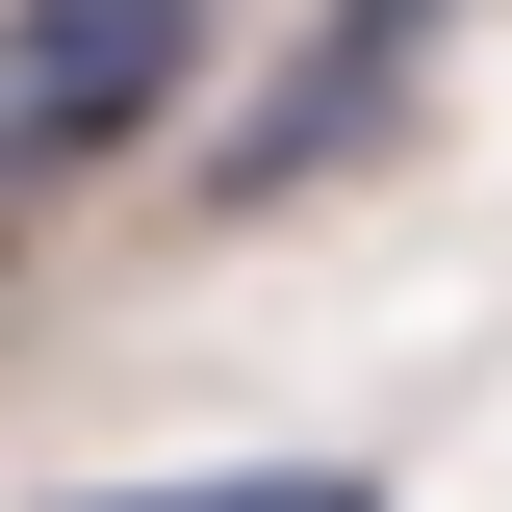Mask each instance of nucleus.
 <instances>
[{
  "label": "nucleus",
  "instance_id": "nucleus-1",
  "mask_svg": "<svg viewBox=\"0 0 512 512\" xmlns=\"http://www.w3.org/2000/svg\"><path fill=\"white\" fill-rule=\"evenodd\" d=\"M205 52V0H26L0 26V180H52V154H103V128H154Z\"/></svg>",
  "mask_w": 512,
  "mask_h": 512
},
{
  "label": "nucleus",
  "instance_id": "nucleus-2",
  "mask_svg": "<svg viewBox=\"0 0 512 512\" xmlns=\"http://www.w3.org/2000/svg\"><path fill=\"white\" fill-rule=\"evenodd\" d=\"M410 26H436V0H333V26H308V77H282V103L231 128V205H282V180H333V154L384 128V77H410Z\"/></svg>",
  "mask_w": 512,
  "mask_h": 512
},
{
  "label": "nucleus",
  "instance_id": "nucleus-3",
  "mask_svg": "<svg viewBox=\"0 0 512 512\" xmlns=\"http://www.w3.org/2000/svg\"><path fill=\"white\" fill-rule=\"evenodd\" d=\"M77 512H384L359 461H231V487H77Z\"/></svg>",
  "mask_w": 512,
  "mask_h": 512
}]
</instances>
